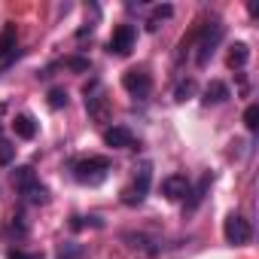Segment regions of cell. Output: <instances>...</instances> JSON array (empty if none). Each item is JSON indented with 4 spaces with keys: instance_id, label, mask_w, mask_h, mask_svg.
<instances>
[{
    "instance_id": "6da1fadb",
    "label": "cell",
    "mask_w": 259,
    "mask_h": 259,
    "mask_svg": "<svg viewBox=\"0 0 259 259\" xmlns=\"http://www.w3.org/2000/svg\"><path fill=\"white\" fill-rule=\"evenodd\" d=\"M70 171H73V180H76V183H82V186H101V183L107 180V174H110V159H104V156H89V159L73 162Z\"/></svg>"
},
{
    "instance_id": "7a4b0ae2",
    "label": "cell",
    "mask_w": 259,
    "mask_h": 259,
    "mask_svg": "<svg viewBox=\"0 0 259 259\" xmlns=\"http://www.w3.org/2000/svg\"><path fill=\"white\" fill-rule=\"evenodd\" d=\"M223 34H226V28H223V22H217V19L207 22V25L198 31V37H195V64H198V67H204V64L213 58V52H217Z\"/></svg>"
},
{
    "instance_id": "3957f363",
    "label": "cell",
    "mask_w": 259,
    "mask_h": 259,
    "mask_svg": "<svg viewBox=\"0 0 259 259\" xmlns=\"http://www.w3.org/2000/svg\"><path fill=\"white\" fill-rule=\"evenodd\" d=\"M13 180H16V186H19V192H22V198L28 204H46L49 201V189L37 180L34 168H16Z\"/></svg>"
},
{
    "instance_id": "277c9868",
    "label": "cell",
    "mask_w": 259,
    "mask_h": 259,
    "mask_svg": "<svg viewBox=\"0 0 259 259\" xmlns=\"http://www.w3.org/2000/svg\"><path fill=\"white\" fill-rule=\"evenodd\" d=\"M82 95H85V110H89V116H92L95 122H107V119H110V104H107L104 82H101V79H92V82L82 89Z\"/></svg>"
},
{
    "instance_id": "5b68a950",
    "label": "cell",
    "mask_w": 259,
    "mask_h": 259,
    "mask_svg": "<svg viewBox=\"0 0 259 259\" xmlns=\"http://www.w3.org/2000/svg\"><path fill=\"white\" fill-rule=\"evenodd\" d=\"M122 89L132 98H138V101H147L150 92H153V76L144 67H132V70L122 73Z\"/></svg>"
},
{
    "instance_id": "8992f818",
    "label": "cell",
    "mask_w": 259,
    "mask_h": 259,
    "mask_svg": "<svg viewBox=\"0 0 259 259\" xmlns=\"http://www.w3.org/2000/svg\"><path fill=\"white\" fill-rule=\"evenodd\" d=\"M150 183H153V168L150 165H141L138 168V177L132 180V186L122 189V204H128V207L141 204L147 198V192H150Z\"/></svg>"
},
{
    "instance_id": "52a82bcc",
    "label": "cell",
    "mask_w": 259,
    "mask_h": 259,
    "mask_svg": "<svg viewBox=\"0 0 259 259\" xmlns=\"http://www.w3.org/2000/svg\"><path fill=\"white\" fill-rule=\"evenodd\" d=\"M223 235H226V241H229V244H250V238H253V226H250V220H247V217L232 213V217H226Z\"/></svg>"
},
{
    "instance_id": "ba28073f",
    "label": "cell",
    "mask_w": 259,
    "mask_h": 259,
    "mask_svg": "<svg viewBox=\"0 0 259 259\" xmlns=\"http://www.w3.org/2000/svg\"><path fill=\"white\" fill-rule=\"evenodd\" d=\"M135 40H138L135 25H119V28L113 31V37H110V52H116V55H128V52L135 49Z\"/></svg>"
},
{
    "instance_id": "9c48e42d",
    "label": "cell",
    "mask_w": 259,
    "mask_h": 259,
    "mask_svg": "<svg viewBox=\"0 0 259 259\" xmlns=\"http://www.w3.org/2000/svg\"><path fill=\"white\" fill-rule=\"evenodd\" d=\"M104 144L113 147V150H132L135 147V135L128 132L125 125H110L104 132Z\"/></svg>"
},
{
    "instance_id": "30bf717a",
    "label": "cell",
    "mask_w": 259,
    "mask_h": 259,
    "mask_svg": "<svg viewBox=\"0 0 259 259\" xmlns=\"http://www.w3.org/2000/svg\"><path fill=\"white\" fill-rule=\"evenodd\" d=\"M162 192H165L171 201H180V198L189 195V180H186L183 174H171V177L162 180Z\"/></svg>"
},
{
    "instance_id": "8fae6325",
    "label": "cell",
    "mask_w": 259,
    "mask_h": 259,
    "mask_svg": "<svg viewBox=\"0 0 259 259\" xmlns=\"http://www.w3.org/2000/svg\"><path fill=\"white\" fill-rule=\"evenodd\" d=\"M13 128H16V138H22V141H34V135H37V122H34V116H28V113L16 116Z\"/></svg>"
},
{
    "instance_id": "7c38bea8",
    "label": "cell",
    "mask_w": 259,
    "mask_h": 259,
    "mask_svg": "<svg viewBox=\"0 0 259 259\" xmlns=\"http://www.w3.org/2000/svg\"><path fill=\"white\" fill-rule=\"evenodd\" d=\"M229 98H232V92H229L226 82H220V79L207 82V89H204V104H223V101H229Z\"/></svg>"
},
{
    "instance_id": "4fadbf2b",
    "label": "cell",
    "mask_w": 259,
    "mask_h": 259,
    "mask_svg": "<svg viewBox=\"0 0 259 259\" xmlns=\"http://www.w3.org/2000/svg\"><path fill=\"white\" fill-rule=\"evenodd\" d=\"M207 186H210V177L204 174V177H201V183H198L195 189H189V201H186V210H195V207L204 201V192H207Z\"/></svg>"
},
{
    "instance_id": "5bb4252c",
    "label": "cell",
    "mask_w": 259,
    "mask_h": 259,
    "mask_svg": "<svg viewBox=\"0 0 259 259\" xmlns=\"http://www.w3.org/2000/svg\"><path fill=\"white\" fill-rule=\"evenodd\" d=\"M13 52H16V28H7L0 34V58H7Z\"/></svg>"
},
{
    "instance_id": "9a60e30c",
    "label": "cell",
    "mask_w": 259,
    "mask_h": 259,
    "mask_svg": "<svg viewBox=\"0 0 259 259\" xmlns=\"http://www.w3.org/2000/svg\"><path fill=\"white\" fill-rule=\"evenodd\" d=\"M247 58H250V49H247L244 43H235L232 52H229V64H232V67H244Z\"/></svg>"
},
{
    "instance_id": "2e32d148",
    "label": "cell",
    "mask_w": 259,
    "mask_h": 259,
    "mask_svg": "<svg viewBox=\"0 0 259 259\" xmlns=\"http://www.w3.org/2000/svg\"><path fill=\"white\" fill-rule=\"evenodd\" d=\"M171 13H174V7H171V4H165V7H156V10H153V16H150V22H147V28H150V31H156L162 19H171Z\"/></svg>"
},
{
    "instance_id": "e0dca14e",
    "label": "cell",
    "mask_w": 259,
    "mask_h": 259,
    "mask_svg": "<svg viewBox=\"0 0 259 259\" xmlns=\"http://www.w3.org/2000/svg\"><path fill=\"white\" fill-rule=\"evenodd\" d=\"M195 95V79H183L177 89H174V98L177 101H186V98H192Z\"/></svg>"
},
{
    "instance_id": "ac0fdd59",
    "label": "cell",
    "mask_w": 259,
    "mask_h": 259,
    "mask_svg": "<svg viewBox=\"0 0 259 259\" xmlns=\"http://www.w3.org/2000/svg\"><path fill=\"white\" fill-rule=\"evenodd\" d=\"M13 159H16V147L7 138H0V165H10Z\"/></svg>"
},
{
    "instance_id": "d6986e66",
    "label": "cell",
    "mask_w": 259,
    "mask_h": 259,
    "mask_svg": "<svg viewBox=\"0 0 259 259\" xmlns=\"http://www.w3.org/2000/svg\"><path fill=\"white\" fill-rule=\"evenodd\" d=\"M244 125L250 128V132H256V128H259V107H256V104H250V107L244 110Z\"/></svg>"
},
{
    "instance_id": "ffe728a7",
    "label": "cell",
    "mask_w": 259,
    "mask_h": 259,
    "mask_svg": "<svg viewBox=\"0 0 259 259\" xmlns=\"http://www.w3.org/2000/svg\"><path fill=\"white\" fill-rule=\"evenodd\" d=\"M49 107H52V110L67 107V92H64V89H49Z\"/></svg>"
},
{
    "instance_id": "44dd1931",
    "label": "cell",
    "mask_w": 259,
    "mask_h": 259,
    "mask_svg": "<svg viewBox=\"0 0 259 259\" xmlns=\"http://www.w3.org/2000/svg\"><path fill=\"white\" fill-rule=\"evenodd\" d=\"M58 259H82V247H76V244H61V247H58Z\"/></svg>"
},
{
    "instance_id": "7402d4cb",
    "label": "cell",
    "mask_w": 259,
    "mask_h": 259,
    "mask_svg": "<svg viewBox=\"0 0 259 259\" xmlns=\"http://www.w3.org/2000/svg\"><path fill=\"white\" fill-rule=\"evenodd\" d=\"M64 64L73 67V70H89V61H85V58H67Z\"/></svg>"
},
{
    "instance_id": "603a6c76",
    "label": "cell",
    "mask_w": 259,
    "mask_h": 259,
    "mask_svg": "<svg viewBox=\"0 0 259 259\" xmlns=\"http://www.w3.org/2000/svg\"><path fill=\"white\" fill-rule=\"evenodd\" d=\"M10 259H40V256H37V253H25V250H13Z\"/></svg>"
},
{
    "instance_id": "cb8c5ba5",
    "label": "cell",
    "mask_w": 259,
    "mask_h": 259,
    "mask_svg": "<svg viewBox=\"0 0 259 259\" xmlns=\"http://www.w3.org/2000/svg\"><path fill=\"white\" fill-rule=\"evenodd\" d=\"M0 113H4V104H0Z\"/></svg>"
}]
</instances>
